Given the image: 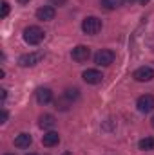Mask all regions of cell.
Returning <instances> with one entry per match:
<instances>
[{"mask_svg": "<svg viewBox=\"0 0 154 155\" xmlns=\"http://www.w3.org/2000/svg\"><path fill=\"white\" fill-rule=\"evenodd\" d=\"M5 155H13V153H5Z\"/></svg>", "mask_w": 154, "mask_h": 155, "instance_id": "cell-25", "label": "cell"}, {"mask_svg": "<svg viewBox=\"0 0 154 155\" xmlns=\"http://www.w3.org/2000/svg\"><path fill=\"white\" fill-rule=\"evenodd\" d=\"M54 124H56V119H54V116H51V114H44V116H40V123H38L40 128L49 130V128H53Z\"/></svg>", "mask_w": 154, "mask_h": 155, "instance_id": "cell-13", "label": "cell"}, {"mask_svg": "<svg viewBox=\"0 0 154 155\" xmlns=\"http://www.w3.org/2000/svg\"><path fill=\"white\" fill-rule=\"evenodd\" d=\"M0 92H2V101H4V99H5V97H7V90H5V88H2V90H0Z\"/></svg>", "mask_w": 154, "mask_h": 155, "instance_id": "cell-20", "label": "cell"}, {"mask_svg": "<svg viewBox=\"0 0 154 155\" xmlns=\"http://www.w3.org/2000/svg\"><path fill=\"white\" fill-rule=\"evenodd\" d=\"M89 56H91V49H89L87 45H76V47L71 51V58H73L76 63H83V61H87Z\"/></svg>", "mask_w": 154, "mask_h": 155, "instance_id": "cell-6", "label": "cell"}, {"mask_svg": "<svg viewBox=\"0 0 154 155\" xmlns=\"http://www.w3.org/2000/svg\"><path fill=\"white\" fill-rule=\"evenodd\" d=\"M78 92H80L78 88H67V90H65V94H64V97H65L67 101H76L78 96H80Z\"/></svg>", "mask_w": 154, "mask_h": 155, "instance_id": "cell-16", "label": "cell"}, {"mask_svg": "<svg viewBox=\"0 0 154 155\" xmlns=\"http://www.w3.org/2000/svg\"><path fill=\"white\" fill-rule=\"evenodd\" d=\"M83 81L85 83H89V85H98V83H102V79H103V74L98 71V69H87L83 74Z\"/></svg>", "mask_w": 154, "mask_h": 155, "instance_id": "cell-8", "label": "cell"}, {"mask_svg": "<svg viewBox=\"0 0 154 155\" xmlns=\"http://www.w3.org/2000/svg\"><path fill=\"white\" fill-rule=\"evenodd\" d=\"M138 148L143 150V152H151V150H154V137H145V139H142V141L138 143Z\"/></svg>", "mask_w": 154, "mask_h": 155, "instance_id": "cell-14", "label": "cell"}, {"mask_svg": "<svg viewBox=\"0 0 154 155\" xmlns=\"http://www.w3.org/2000/svg\"><path fill=\"white\" fill-rule=\"evenodd\" d=\"M138 2H140V4H143V5H145V4H147V2H149V0H138Z\"/></svg>", "mask_w": 154, "mask_h": 155, "instance_id": "cell-21", "label": "cell"}, {"mask_svg": "<svg viewBox=\"0 0 154 155\" xmlns=\"http://www.w3.org/2000/svg\"><path fill=\"white\" fill-rule=\"evenodd\" d=\"M20 4H29V0H18Z\"/></svg>", "mask_w": 154, "mask_h": 155, "instance_id": "cell-22", "label": "cell"}, {"mask_svg": "<svg viewBox=\"0 0 154 155\" xmlns=\"http://www.w3.org/2000/svg\"><path fill=\"white\" fill-rule=\"evenodd\" d=\"M29 155H35V153H29Z\"/></svg>", "mask_w": 154, "mask_h": 155, "instance_id": "cell-26", "label": "cell"}, {"mask_svg": "<svg viewBox=\"0 0 154 155\" xmlns=\"http://www.w3.org/2000/svg\"><path fill=\"white\" fill-rule=\"evenodd\" d=\"M60 143V135H58V132H47V134H44V137H42V144L45 146V148H53V146H56Z\"/></svg>", "mask_w": 154, "mask_h": 155, "instance_id": "cell-10", "label": "cell"}, {"mask_svg": "<svg viewBox=\"0 0 154 155\" xmlns=\"http://www.w3.org/2000/svg\"><path fill=\"white\" fill-rule=\"evenodd\" d=\"M136 108H138V112H142V114L152 112L154 110V96L152 94H143V96H140L138 101H136Z\"/></svg>", "mask_w": 154, "mask_h": 155, "instance_id": "cell-5", "label": "cell"}, {"mask_svg": "<svg viewBox=\"0 0 154 155\" xmlns=\"http://www.w3.org/2000/svg\"><path fill=\"white\" fill-rule=\"evenodd\" d=\"M7 15H9V4L4 0V2H2V15H0V16H2V18H5Z\"/></svg>", "mask_w": 154, "mask_h": 155, "instance_id": "cell-17", "label": "cell"}, {"mask_svg": "<svg viewBox=\"0 0 154 155\" xmlns=\"http://www.w3.org/2000/svg\"><path fill=\"white\" fill-rule=\"evenodd\" d=\"M151 124H152V128H154V117H152V119H151Z\"/></svg>", "mask_w": 154, "mask_h": 155, "instance_id": "cell-24", "label": "cell"}, {"mask_svg": "<svg viewBox=\"0 0 154 155\" xmlns=\"http://www.w3.org/2000/svg\"><path fill=\"white\" fill-rule=\"evenodd\" d=\"M54 16H56V9L53 5H42L37 9V18L42 22H51L54 20Z\"/></svg>", "mask_w": 154, "mask_h": 155, "instance_id": "cell-7", "label": "cell"}, {"mask_svg": "<svg viewBox=\"0 0 154 155\" xmlns=\"http://www.w3.org/2000/svg\"><path fill=\"white\" fill-rule=\"evenodd\" d=\"M116 54L113 51H109V49H102V51H98L96 54H94V63L96 65H100V67H109L113 61H114Z\"/></svg>", "mask_w": 154, "mask_h": 155, "instance_id": "cell-4", "label": "cell"}, {"mask_svg": "<svg viewBox=\"0 0 154 155\" xmlns=\"http://www.w3.org/2000/svg\"><path fill=\"white\" fill-rule=\"evenodd\" d=\"M132 78H134L136 81H140V83H143V81H151V79L154 78V69H151V67H140V69L134 71Z\"/></svg>", "mask_w": 154, "mask_h": 155, "instance_id": "cell-9", "label": "cell"}, {"mask_svg": "<svg viewBox=\"0 0 154 155\" xmlns=\"http://www.w3.org/2000/svg\"><path fill=\"white\" fill-rule=\"evenodd\" d=\"M44 60V52L42 51H37V52H29V54H22L18 58V65L20 67H35L37 63H40Z\"/></svg>", "mask_w": 154, "mask_h": 155, "instance_id": "cell-3", "label": "cell"}, {"mask_svg": "<svg viewBox=\"0 0 154 155\" xmlns=\"http://www.w3.org/2000/svg\"><path fill=\"white\" fill-rule=\"evenodd\" d=\"M44 36H45V33L40 29L38 25H29V27L24 29V41L27 45H38L44 40Z\"/></svg>", "mask_w": 154, "mask_h": 155, "instance_id": "cell-1", "label": "cell"}, {"mask_svg": "<svg viewBox=\"0 0 154 155\" xmlns=\"http://www.w3.org/2000/svg\"><path fill=\"white\" fill-rule=\"evenodd\" d=\"M49 2H51L53 5H65V2H67V0H49Z\"/></svg>", "mask_w": 154, "mask_h": 155, "instance_id": "cell-18", "label": "cell"}, {"mask_svg": "<svg viewBox=\"0 0 154 155\" xmlns=\"http://www.w3.org/2000/svg\"><path fill=\"white\" fill-rule=\"evenodd\" d=\"M37 101H38L40 105L51 103V101H53V92H51V88H47V87L38 88V90H37Z\"/></svg>", "mask_w": 154, "mask_h": 155, "instance_id": "cell-11", "label": "cell"}, {"mask_svg": "<svg viewBox=\"0 0 154 155\" xmlns=\"http://www.w3.org/2000/svg\"><path fill=\"white\" fill-rule=\"evenodd\" d=\"M82 31L85 35H98L102 31V20L98 16H85L82 22Z\"/></svg>", "mask_w": 154, "mask_h": 155, "instance_id": "cell-2", "label": "cell"}, {"mask_svg": "<svg viewBox=\"0 0 154 155\" xmlns=\"http://www.w3.org/2000/svg\"><path fill=\"white\" fill-rule=\"evenodd\" d=\"M5 121H7V112H5V110H2V116H0V123L4 124Z\"/></svg>", "mask_w": 154, "mask_h": 155, "instance_id": "cell-19", "label": "cell"}, {"mask_svg": "<svg viewBox=\"0 0 154 155\" xmlns=\"http://www.w3.org/2000/svg\"><path fill=\"white\" fill-rule=\"evenodd\" d=\"M102 5H103L105 9L113 11V9H118V7L123 5V0H102Z\"/></svg>", "mask_w": 154, "mask_h": 155, "instance_id": "cell-15", "label": "cell"}, {"mask_svg": "<svg viewBox=\"0 0 154 155\" xmlns=\"http://www.w3.org/2000/svg\"><path fill=\"white\" fill-rule=\"evenodd\" d=\"M62 155H71V152H64Z\"/></svg>", "mask_w": 154, "mask_h": 155, "instance_id": "cell-23", "label": "cell"}, {"mask_svg": "<svg viewBox=\"0 0 154 155\" xmlns=\"http://www.w3.org/2000/svg\"><path fill=\"white\" fill-rule=\"evenodd\" d=\"M33 143V137L29 134H20L15 137V146L16 148H29V144Z\"/></svg>", "mask_w": 154, "mask_h": 155, "instance_id": "cell-12", "label": "cell"}]
</instances>
